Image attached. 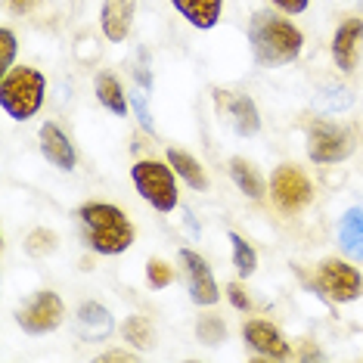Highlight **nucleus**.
<instances>
[{
	"mask_svg": "<svg viewBox=\"0 0 363 363\" xmlns=\"http://www.w3.org/2000/svg\"><path fill=\"white\" fill-rule=\"evenodd\" d=\"M171 6H174L193 28H202V31L218 26L220 13H224V0H171Z\"/></svg>",
	"mask_w": 363,
	"mask_h": 363,
	"instance_id": "dca6fc26",
	"label": "nucleus"
},
{
	"mask_svg": "<svg viewBox=\"0 0 363 363\" xmlns=\"http://www.w3.org/2000/svg\"><path fill=\"white\" fill-rule=\"evenodd\" d=\"M168 164L174 168V174L184 177L193 189H199V193H205V189H208V174H205L202 162L193 159L189 152H184V150H168Z\"/></svg>",
	"mask_w": 363,
	"mask_h": 363,
	"instance_id": "6ab92c4d",
	"label": "nucleus"
},
{
	"mask_svg": "<svg viewBox=\"0 0 363 363\" xmlns=\"http://www.w3.org/2000/svg\"><path fill=\"white\" fill-rule=\"evenodd\" d=\"M38 140H40V152H44V159L50 162L53 168L75 171V164H78L75 146H72V140L65 137V130L56 125V121H44L38 130Z\"/></svg>",
	"mask_w": 363,
	"mask_h": 363,
	"instance_id": "f8f14e48",
	"label": "nucleus"
},
{
	"mask_svg": "<svg viewBox=\"0 0 363 363\" xmlns=\"http://www.w3.org/2000/svg\"><path fill=\"white\" fill-rule=\"evenodd\" d=\"M96 100H100L106 109H109L112 115H118V118H125V115L130 112V103H128V94L125 87H121V81L109 75V72H103V75H96Z\"/></svg>",
	"mask_w": 363,
	"mask_h": 363,
	"instance_id": "a211bd4d",
	"label": "nucleus"
},
{
	"mask_svg": "<svg viewBox=\"0 0 363 363\" xmlns=\"http://www.w3.org/2000/svg\"><path fill=\"white\" fill-rule=\"evenodd\" d=\"M65 320V304L56 292L50 289H44V292H38L35 298L28 304H22L19 313H16V323L26 329L28 335H47L53 333V329H60Z\"/></svg>",
	"mask_w": 363,
	"mask_h": 363,
	"instance_id": "6e6552de",
	"label": "nucleus"
},
{
	"mask_svg": "<svg viewBox=\"0 0 363 363\" xmlns=\"http://www.w3.org/2000/svg\"><path fill=\"white\" fill-rule=\"evenodd\" d=\"M78 220L87 249L96 255H121L134 245V224L109 202H84L78 208Z\"/></svg>",
	"mask_w": 363,
	"mask_h": 363,
	"instance_id": "f257e3e1",
	"label": "nucleus"
},
{
	"mask_svg": "<svg viewBox=\"0 0 363 363\" xmlns=\"http://www.w3.org/2000/svg\"><path fill=\"white\" fill-rule=\"evenodd\" d=\"M130 109L137 112V121H140V128H143L146 134H152V130H155V125H152V112H150V106H146L143 94H130Z\"/></svg>",
	"mask_w": 363,
	"mask_h": 363,
	"instance_id": "cd10ccee",
	"label": "nucleus"
},
{
	"mask_svg": "<svg viewBox=\"0 0 363 363\" xmlns=\"http://www.w3.org/2000/svg\"><path fill=\"white\" fill-rule=\"evenodd\" d=\"M270 196L283 214H301L313 199V186L308 174L295 164H279L270 177Z\"/></svg>",
	"mask_w": 363,
	"mask_h": 363,
	"instance_id": "0eeeda50",
	"label": "nucleus"
},
{
	"mask_svg": "<svg viewBox=\"0 0 363 363\" xmlns=\"http://www.w3.org/2000/svg\"><path fill=\"white\" fill-rule=\"evenodd\" d=\"M13 56H16V35L10 28H0V72L13 69Z\"/></svg>",
	"mask_w": 363,
	"mask_h": 363,
	"instance_id": "bb28decb",
	"label": "nucleus"
},
{
	"mask_svg": "<svg viewBox=\"0 0 363 363\" xmlns=\"http://www.w3.org/2000/svg\"><path fill=\"white\" fill-rule=\"evenodd\" d=\"M338 245H342L345 258L351 261H363V208L360 205H354L338 218Z\"/></svg>",
	"mask_w": 363,
	"mask_h": 363,
	"instance_id": "2eb2a0df",
	"label": "nucleus"
},
{
	"mask_svg": "<svg viewBox=\"0 0 363 363\" xmlns=\"http://www.w3.org/2000/svg\"><path fill=\"white\" fill-rule=\"evenodd\" d=\"M60 249V233L56 230H47V227H38L26 236V252L31 258H47Z\"/></svg>",
	"mask_w": 363,
	"mask_h": 363,
	"instance_id": "5701e85b",
	"label": "nucleus"
},
{
	"mask_svg": "<svg viewBox=\"0 0 363 363\" xmlns=\"http://www.w3.org/2000/svg\"><path fill=\"white\" fill-rule=\"evenodd\" d=\"M354 152V134L342 125L317 118L308 128V159L313 164H338Z\"/></svg>",
	"mask_w": 363,
	"mask_h": 363,
	"instance_id": "39448f33",
	"label": "nucleus"
},
{
	"mask_svg": "<svg viewBox=\"0 0 363 363\" xmlns=\"http://www.w3.org/2000/svg\"><path fill=\"white\" fill-rule=\"evenodd\" d=\"M270 4L279 6V10L289 13V16H298V13L308 10V0H270Z\"/></svg>",
	"mask_w": 363,
	"mask_h": 363,
	"instance_id": "c756f323",
	"label": "nucleus"
},
{
	"mask_svg": "<svg viewBox=\"0 0 363 363\" xmlns=\"http://www.w3.org/2000/svg\"><path fill=\"white\" fill-rule=\"evenodd\" d=\"M6 4H10V6H13V10H16V13H26V10H28V6H31V4H35V0H6Z\"/></svg>",
	"mask_w": 363,
	"mask_h": 363,
	"instance_id": "2f4dec72",
	"label": "nucleus"
},
{
	"mask_svg": "<svg viewBox=\"0 0 363 363\" xmlns=\"http://www.w3.org/2000/svg\"><path fill=\"white\" fill-rule=\"evenodd\" d=\"M363 53V19L348 16L333 35V62L342 72H354L360 65Z\"/></svg>",
	"mask_w": 363,
	"mask_h": 363,
	"instance_id": "9b49d317",
	"label": "nucleus"
},
{
	"mask_svg": "<svg viewBox=\"0 0 363 363\" xmlns=\"http://www.w3.org/2000/svg\"><path fill=\"white\" fill-rule=\"evenodd\" d=\"M252 40V56L264 69H277V65H289L301 56L304 35L292 22L279 19L274 13H255L249 26Z\"/></svg>",
	"mask_w": 363,
	"mask_h": 363,
	"instance_id": "f03ea898",
	"label": "nucleus"
},
{
	"mask_svg": "<svg viewBox=\"0 0 363 363\" xmlns=\"http://www.w3.org/2000/svg\"><path fill=\"white\" fill-rule=\"evenodd\" d=\"M230 177H233L239 193H245L249 199H261L264 196V177L258 174V168H255L252 162L242 159V155H233V159H230Z\"/></svg>",
	"mask_w": 363,
	"mask_h": 363,
	"instance_id": "aec40b11",
	"label": "nucleus"
},
{
	"mask_svg": "<svg viewBox=\"0 0 363 363\" xmlns=\"http://www.w3.org/2000/svg\"><path fill=\"white\" fill-rule=\"evenodd\" d=\"M78 329L87 342H96V338H106L115 329V320L106 304L100 301H84L78 308Z\"/></svg>",
	"mask_w": 363,
	"mask_h": 363,
	"instance_id": "f3484780",
	"label": "nucleus"
},
{
	"mask_svg": "<svg viewBox=\"0 0 363 363\" xmlns=\"http://www.w3.org/2000/svg\"><path fill=\"white\" fill-rule=\"evenodd\" d=\"M214 100L218 106H224L230 112V121H233V130L239 137H255L261 130V115H258V106L249 94H239V96H230L227 90H214Z\"/></svg>",
	"mask_w": 363,
	"mask_h": 363,
	"instance_id": "ddd939ff",
	"label": "nucleus"
},
{
	"mask_svg": "<svg viewBox=\"0 0 363 363\" xmlns=\"http://www.w3.org/2000/svg\"><path fill=\"white\" fill-rule=\"evenodd\" d=\"M227 298H230V304H233L236 311H249L252 308V298H249V292L242 289V283H230L227 286Z\"/></svg>",
	"mask_w": 363,
	"mask_h": 363,
	"instance_id": "c85d7f7f",
	"label": "nucleus"
},
{
	"mask_svg": "<svg viewBox=\"0 0 363 363\" xmlns=\"http://www.w3.org/2000/svg\"><path fill=\"white\" fill-rule=\"evenodd\" d=\"M242 338L245 345L261 354V357H270V360H286L289 354H292V345L286 342V335L279 333V329L274 323H267V320H245L242 326Z\"/></svg>",
	"mask_w": 363,
	"mask_h": 363,
	"instance_id": "9d476101",
	"label": "nucleus"
},
{
	"mask_svg": "<svg viewBox=\"0 0 363 363\" xmlns=\"http://www.w3.org/2000/svg\"><path fill=\"white\" fill-rule=\"evenodd\" d=\"M121 338H125L134 351H150L155 345V329L146 317L130 313V317H125V323H121Z\"/></svg>",
	"mask_w": 363,
	"mask_h": 363,
	"instance_id": "412c9836",
	"label": "nucleus"
},
{
	"mask_svg": "<svg viewBox=\"0 0 363 363\" xmlns=\"http://www.w3.org/2000/svg\"><path fill=\"white\" fill-rule=\"evenodd\" d=\"M103 360H137V354H130V351H106Z\"/></svg>",
	"mask_w": 363,
	"mask_h": 363,
	"instance_id": "7c9ffc66",
	"label": "nucleus"
},
{
	"mask_svg": "<svg viewBox=\"0 0 363 363\" xmlns=\"http://www.w3.org/2000/svg\"><path fill=\"white\" fill-rule=\"evenodd\" d=\"M130 180H134L137 193L159 214H171L180 205L177 180H174V168L171 164L155 162V159H140L130 168Z\"/></svg>",
	"mask_w": 363,
	"mask_h": 363,
	"instance_id": "20e7f679",
	"label": "nucleus"
},
{
	"mask_svg": "<svg viewBox=\"0 0 363 363\" xmlns=\"http://www.w3.org/2000/svg\"><path fill=\"white\" fill-rule=\"evenodd\" d=\"M196 335H199L202 345H220L227 338V326L220 323V317H214V313H205L199 323H196Z\"/></svg>",
	"mask_w": 363,
	"mask_h": 363,
	"instance_id": "393cba45",
	"label": "nucleus"
},
{
	"mask_svg": "<svg viewBox=\"0 0 363 363\" xmlns=\"http://www.w3.org/2000/svg\"><path fill=\"white\" fill-rule=\"evenodd\" d=\"M354 103V96H351V90H345V87H335V84H329L320 90V96H317V106H320V112H345L348 106Z\"/></svg>",
	"mask_w": 363,
	"mask_h": 363,
	"instance_id": "b1692460",
	"label": "nucleus"
},
{
	"mask_svg": "<svg viewBox=\"0 0 363 363\" xmlns=\"http://www.w3.org/2000/svg\"><path fill=\"white\" fill-rule=\"evenodd\" d=\"M100 28L106 40L121 44L130 35V28H134V0H103Z\"/></svg>",
	"mask_w": 363,
	"mask_h": 363,
	"instance_id": "4468645a",
	"label": "nucleus"
},
{
	"mask_svg": "<svg viewBox=\"0 0 363 363\" xmlns=\"http://www.w3.org/2000/svg\"><path fill=\"white\" fill-rule=\"evenodd\" d=\"M317 289L335 304H351L363 292V277L345 258H326L317 264Z\"/></svg>",
	"mask_w": 363,
	"mask_h": 363,
	"instance_id": "423d86ee",
	"label": "nucleus"
},
{
	"mask_svg": "<svg viewBox=\"0 0 363 363\" xmlns=\"http://www.w3.org/2000/svg\"><path fill=\"white\" fill-rule=\"evenodd\" d=\"M47 96V78L31 65L10 69L0 81V106L13 121L35 118Z\"/></svg>",
	"mask_w": 363,
	"mask_h": 363,
	"instance_id": "7ed1b4c3",
	"label": "nucleus"
},
{
	"mask_svg": "<svg viewBox=\"0 0 363 363\" xmlns=\"http://www.w3.org/2000/svg\"><path fill=\"white\" fill-rule=\"evenodd\" d=\"M146 279H150L152 289H164V286H171V279H174V270H171L168 261L152 258L150 264H146Z\"/></svg>",
	"mask_w": 363,
	"mask_h": 363,
	"instance_id": "a878e982",
	"label": "nucleus"
},
{
	"mask_svg": "<svg viewBox=\"0 0 363 363\" xmlns=\"http://www.w3.org/2000/svg\"><path fill=\"white\" fill-rule=\"evenodd\" d=\"M177 261H180V267H184V274H186L189 298L199 304V308H211V304H218L220 289H218V283H214V274H211L208 261H205L199 252H193V249H180Z\"/></svg>",
	"mask_w": 363,
	"mask_h": 363,
	"instance_id": "1a4fd4ad",
	"label": "nucleus"
},
{
	"mask_svg": "<svg viewBox=\"0 0 363 363\" xmlns=\"http://www.w3.org/2000/svg\"><path fill=\"white\" fill-rule=\"evenodd\" d=\"M227 239H230V245H233V267H236V274L239 277H252L255 270H258V252H255L239 233H227Z\"/></svg>",
	"mask_w": 363,
	"mask_h": 363,
	"instance_id": "4be33fe9",
	"label": "nucleus"
}]
</instances>
